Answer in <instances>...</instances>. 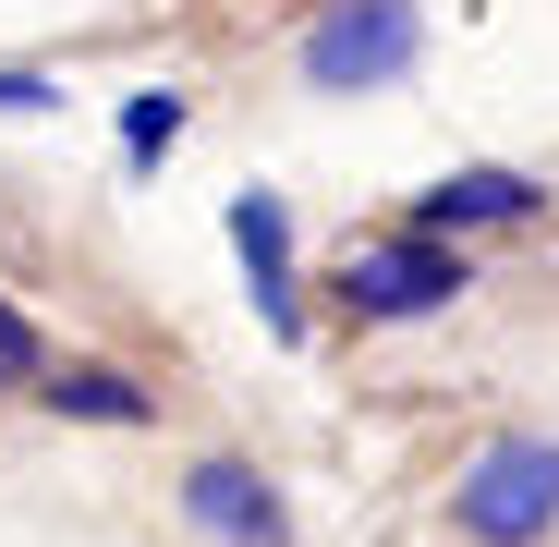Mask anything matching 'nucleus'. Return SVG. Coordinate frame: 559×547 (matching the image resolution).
Segmentation results:
<instances>
[{
  "label": "nucleus",
  "instance_id": "f257e3e1",
  "mask_svg": "<svg viewBox=\"0 0 559 547\" xmlns=\"http://www.w3.org/2000/svg\"><path fill=\"white\" fill-rule=\"evenodd\" d=\"M450 523H462V547H547L559 535V438H535V426L487 438L450 487Z\"/></svg>",
  "mask_w": 559,
  "mask_h": 547
},
{
  "label": "nucleus",
  "instance_id": "f03ea898",
  "mask_svg": "<svg viewBox=\"0 0 559 547\" xmlns=\"http://www.w3.org/2000/svg\"><path fill=\"white\" fill-rule=\"evenodd\" d=\"M462 293H475V255L438 243V231H378V243L341 255V305H353L365 329H414V317H438V305H462Z\"/></svg>",
  "mask_w": 559,
  "mask_h": 547
},
{
  "label": "nucleus",
  "instance_id": "7ed1b4c3",
  "mask_svg": "<svg viewBox=\"0 0 559 547\" xmlns=\"http://www.w3.org/2000/svg\"><path fill=\"white\" fill-rule=\"evenodd\" d=\"M426 61V13L414 0H329V13L305 25V85L317 98H378V85H402Z\"/></svg>",
  "mask_w": 559,
  "mask_h": 547
},
{
  "label": "nucleus",
  "instance_id": "20e7f679",
  "mask_svg": "<svg viewBox=\"0 0 559 547\" xmlns=\"http://www.w3.org/2000/svg\"><path fill=\"white\" fill-rule=\"evenodd\" d=\"M535 207H547V182H535V170L462 158V170H438L426 195H414V219H402V231H438V243H462V231H511V219H535Z\"/></svg>",
  "mask_w": 559,
  "mask_h": 547
},
{
  "label": "nucleus",
  "instance_id": "39448f33",
  "mask_svg": "<svg viewBox=\"0 0 559 547\" xmlns=\"http://www.w3.org/2000/svg\"><path fill=\"white\" fill-rule=\"evenodd\" d=\"M182 523H195L207 547H293V511H280V487L255 475V463H195L182 475Z\"/></svg>",
  "mask_w": 559,
  "mask_h": 547
},
{
  "label": "nucleus",
  "instance_id": "423d86ee",
  "mask_svg": "<svg viewBox=\"0 0 559 547\" xmlns=\"http://www.w3.org/2000/svg\"><path fill=\"white\" fill-rule=\"evenodd\" d=\"M231 255H243V293H255L267 341H305V293H293V207H280L267 182H243V195H231Z\"/></svg>",
  "mask_w": 559,
  "mask_h": 547
},
{
  "label": "nucleus",
  "instance_id": "0eeeda50",
  "mask_svg": "<svg viewBox=\"0 0 559 547\" xmlns=\"http://www.w3.org/2000/svg\"><path fill=\"white\" fill-rule=\"evenodd\" d=\"M37 402L61 426H158V390L122 378V365H37Z\"/></svg>",
  "mask_w": 559,
  "mask_h": 547
},
{
  "label": "nucleus",
  "instance_id": "6e6552de",
  "mask_svg": "<svg viewBox=\"0 0 559 547\" xmlns=\"http://www.w3.org/2000/svg\"><path fill=\"white\" fill-rule=\"evenodd\" d=\"M182 122H195V110H182L170 85H146V98H122V158H134V170H158V158L182 146Z\"/></svg>",
  "mask_w": 559,
  "mask_h": 547
},
{
  "label": "nucleus",
  "instance_id": "1a4fd4ad",
  "mask_svg": "<svg viewBox=\"0 0 559 547\" xmlns=\"http://www.w3.org/2000/svg\"><path fill=\"white\" fill-rule=\"evenodd\" d=\"M37 365H49V353H37V329H25L13 305H0V390H25V378H37Z\"/></svg>",
  "mask_w": 559,
  "mask_h": 547
},
{
  "label": "nucleus",
  "instance_id": "9d476101",
  "mask_svg": "<svg viewBox=\"0 0 559 547\" xmlns=\"http://www.w3.org/2000/svg\"><path fill=\"white\" fill-rule=\"evenodd\" d=\"M0 110H25V122H37V110H61V85H49V73H0Z\"/></svg>",
  "mask_w": 559,
  "mask_h": 547
}]
</instances>
